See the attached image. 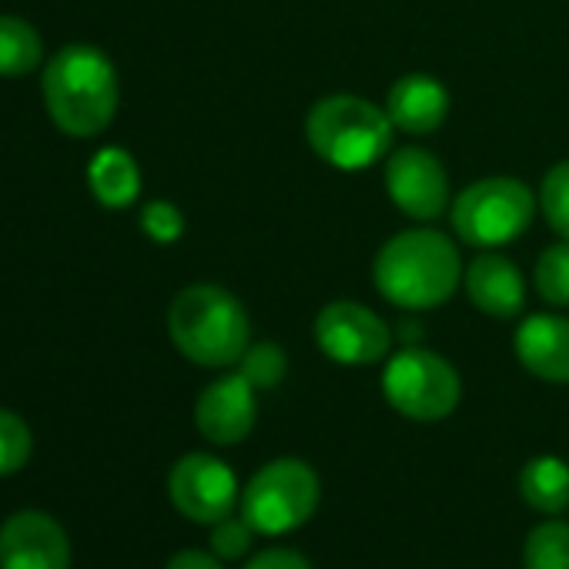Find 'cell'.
<instances>
[{
    "instance_id": "obj_5",
    "label": "cell",
    "mask_w": 569,
    "mask_h": 569,
    "mask_svg": "<svg viewBox=\"0 0 569 569\" xmlns=\"http://www.w3.org/2000/svg\"><path fill=\"white\" fill-rule=\"evenodd\" d=\"M536 208L539 198L526 181L509 174H489L466 184L452 198L449 221L462 244L476 251H499L529 231Z\"/></svg>"
},
{
    "instance_id": "obj_18",
    "label": "cell",
    "mask_w": 569,
    "mask_h": 569,
    "mask_svg": "<svg viewBox=\"0 0 569 569\" xmlns=\"http://www.w3.org/2000/svg\"><path fill=\"white\" fill-rule=\"evenodd\" d=\"M44 61L41 34L11 14H0V78H24Z\"/></svg>"
},
{
    "instance_id": "obj_19",
    "label": "cell",
    "mask_w": 569,
    "mask_h": 569,
    "mask_svg": "<svg viewBox=\"0 0 569 569\" xmlns=\"http://www.w3.org/2000/svg\"><path fill=\"white\" fill-rule=\"evenodd\" d=\"M532 284L549 309H569V238H559L539 251Z\"/></svg>"
},
{
    "instance_id": "obj_21",
    "label": "cell",
    "mask_w": 569,
    "mask_h": 569,
    "mask_svg": "<svg viewBox=\"0 0 569 569\" xmlns=\"http://www.w3.org/2000/svg\"><path fill=\"white\" fill-rule=\"evenodd\" d=\"M238 372L261 392L281 386L284 372H289V356L278 342H251L244 356L238 359Z\"/></svg>"
},
{
    "instance_id": "obj_13",
    "label": "cell",
    "mask_w": 569,
    "mask_h": 569,
    "mask_svg": "<svg viewBox=\"0 0 569 569\" xmlns=\"http://www.w3.org/2000/svg\"><path fill=\"white\" fill-rule=\"evenodd\" d=\"M512 352L519 366L552 386H569V319L556 312H539L519 322L512 336Z\"/></svg>"
},
{
    "instance_id": "obj_27",
    "label": "cell",
    "mask_w": 569,
    "mask_h": 569,
    "mask_svg": "<svg viewBox=\"0 0 569 569\" xmlns=\"http://www.w3.org/2000/svg\"><path fill=\"white\" fill-rule=\"evenodd\" d=\"M164 569H224L221 559L214 552H204V549H181L168 559Z\"/></svg>"
},
{
    "instance_id": "obj_1",
    "label": "cell",
    "mask_w": 569,
    "mask_h": 569,
    "mask_svg": "<svg viewBox=\"0 0 569 569\" xmlns=\"http://www.w3.org/2000/svg\"><path fill=\"white\" fill-rule=\"evenodd\" d=\"M462 274L459 244L429 224L392 234L372 261V284L379 296L406 312L446 306L462 284Z\"/></svg>"
},
{
    "instance_id": "obj_25",
    "label": "cell",
    "mask_w": 569,
    "mask_h": 569,
    "mask_svg": "<svg viewBox=\"0 0 569 569\" xmlns=\"http://www.w3.org/2000/svg\"><path fill=\"white\" fill-rule=\"evenodd\" d=\"M251 532H254V529H251L244 519L224 516V519L214 522V529H211V552H214L218 559H238V556L248 552Z\"/></svg>"
},
{
    "instance_id": "obj_14",
    "label": "cell",
    "mask_w": 569,
    "mask_h": 569,
    "mask_svg": "<svg viewBox=\"0 0 569 569\" xmlns=\"http://www.w3.org/2000/svg\"><path fill=\"white\" fill-rule=\"evenodd\" d=\"M469 302L492 319H516L526 309V278L519 264L499 251H479L462 274Z\"/></svg>"
},
{
    "instance_id": "obj_22",
    "label": "cell",
    "mask_w": 569,
    "mask_h": 569,
    "mask_svg": "<svg viewBox=\"0 0 569 569\" xmlns=\"http://www.w3.org/2000/svg\"><path fill=\"white\" fill-rule=\"evenodd\" d=\"M539 211L546 218V224L559 234L569 238V158L556 161L539 184Z\"/></svg>"
},
{
    "instance_id": "obj_8",
    "label": "cell",
    "mask_w": 569,
    "mask_h": 569,
    "mask_svg": "<svg viewBox=\"0 0 569 569\" xmlns=\"http://www.w3.org/2000/svg\"><path fill=\"white\" fill-rule=\"evenodd\" d=\"M316 346L339 366H379L392 356L396 332L389 322L362 302L336 299L316 316Z\"/></svg>"
},
{
    "instance_id": "obj_15",
    "label": "cell",
    "mask_w": 569,
    "mask_h": 569,
    "mask_svg": "<svg viewBox=\"0 0 569 569\" xmlns=\"http://www.w3.org/2000/svg\"><path fill=\"white\" fill-rule=\"evenodd\" d=\"M382 108H386L389 121L396 124V131L422 138L446 124V118L452 111V94L432 74H402L389 88Z\"/></svg>"
},
{
    "instance_id": "obj_16",
    "label": "cell",
    "mask_w": 569,
    "mask_h": 569,
    "mask_svg": "<svg viewBox=\"0 0 569 569\" xmlns=\"http://www.w3.org/2000/svg\"><path fill=\"white\" fill-rule=\"evenodd\" d=\"M88 184H91V194L104 208H128L141 194V168H138L131 151H124V148H101L91 158Z\"/></svg>"
},
{
    "instance_id": "obj_7",
    "label": "cell",
    "mask_w": 569,
    "mask_h": 569,
    "mask_svg": "<svg viewBox=\"0 0 569 569\" xmlns=\"http://www.w3.org/2000/svg\"><path fill=\"white\" fill-rule=\"evenodd\" d=\"M386 402L412 422H442L459 409L462 379L449 359L422 346H402L382 369Z\"/></svg>"
},
{
    "instance_id": "obj_20",
    "label": "cell",
    "mask_w": 569,
    "mask_h": 569,
    "mask_svg": "<svg viewBox=\"0 0 569 569\" xmlns=\"http://www.w3.org/2000/svg\"><path fill=\"white\" fill-rule=\"evenodd\" d=\"M526 569H569V522L549 519L526 536L522 546Z\"/></svg>"
},
{
    "instance_id": "obj_9",
    "label": "cell",
    "mask_w": 569,
    "mask_h": 569,
    "mask_svg": "<svg viewBox=\"0 0 569 569\" xmlns=\"http://www.w3.org/2000/svg\"><path fill=\"white\" fill-rule=\"evenodd\" d=\"M168 496L174 509L201 526H214L224 516L234 512L241 502L238 479L228 462H221L211 452H188L171 466L168 476Z\"/></svg>"
},
{
    "instance_id": "obj_6",
    "label": "cell",
    "mask_w": 569,
    "mask_h": 569,
    "mask_svg": "<svg viewBox=\"0 0 569 569\" xmlns=\"http://www.w3.org/2000/svg\"><path fill=\"white\" fill-rule=\"evenodd\" d=\"M319 472L302 459H274L261 466L241 492V519L258 536H284L306 526L319 509Z\"/></svg>"
},
{
    "instance_id": "obj_12",
    "label": "cell",
    "mask_w": 569,
    "mask_h": 569,
    "mask_svg": "<svg viewBox=\"0 0 569 569\" xmlns=\"http://www.w3.org/2000/svg\"><path fill=\"white\" fill-rule=\"evenodd\" d=\"M258 389L241 376L228 372L201 389L194 402V426L214 446H238L251 436L258 419Z\"/></svg>"
},
{
    "instance_id": "obj_3",
    "label": "cell",
    "mask_w": 569,
    "mask_h": 569,
    "mask_svg": "<svg viewBox=\"0 0 569 569\" xmlns=\"http://www.w3.org/2000/svg\"><path fill=\"white\" fill-rule=\"evenodd\" d=\"M168 336L188 362L201 369H228L238 366L251 346V322L228 289L201 281L171 299Z\"/></svg>"
},
{
    "instance_id": "obj_26",
    "label": "cell",
    "mask_w": 569,
    "mask_h": 569,
    "mask_svg": "<svg viewBox=\"0 0 569 569\" xmlns=\"http://www.w3.org/2000/svg\"><path fill=\"white\" fill-rule=\"evenodd\" d=\"M244 569H312V562L296 552V549H264V552H254Z\"/></svg>"
},
{
    "instance_id": "obj_2",
    "label": "cell",
    "mask_w": 569,
    "mask_h": 569,
    "mask_svg": "<svg viewBox=\"0 0 569 569\" xmlns=\"http://www.w3.org/2000/svg\"><path fill=\"white\" fill-rule=\"evenodd\" d=\"M44 104L54 124L71 138L101 134L121 101L111 58L91 44H68L44 64Z\"/></svg>"
},
{
    "instance_id": "obj_11",
    "label": "cell",
    "mask_w": 569,
    "mask_h": 569,
    "mask_svg": "<svg viewBox=\"0 0 569 569\" xmlns=\"http://www.w3.org/2000/svg\"><path fill=\"white\" fill-rule=\"evenodd\" d=\"M0 569H71L64 526L41 509L8 516L0 526Z\"/></svg>"
},
{
    "instance_id": "obj_10",
    "label": "cell",
    "mask_w": 569,
    "mask_h": 569,
    "mask_svg": "<svg viewBox=\"0 0 569 569\" xmlns=\"http://www.w3.org/2000/svg\"><path fill=\"white\" fill-rule=\"evenodd\" d=\"M386 191L392 204L419 224L442 218L452 204L449 171L429 148L419 144L396 148L386 158Z\"/></svg>"
},
{
    "instance_id": "obj_17",
    "label": "cell",
    "mask_w": 569,
    "mask_h": 569,
    "mask_svg": "<svg viewBox=\"0 0 569 569\" xmlns=\"http://www.w3.org/2000/svg\"><path fill=\"white\" fill-rule=\"evenodd\" d=\"M519 492L529 509L556 516L569 509V462L559 456H536L519 472Z\"/></svg>"
},
{
    "instance_id": "obj_24",
    "label": "cell",
    "mask_w": 569,
    "mask_h": 569,
    "mask_svg": "<svg viewBox=\"0 0 569 569\" xmlns=\"http://www.w3.org/2000/svg\"><path fill=\"white\" fill-rule=\"evenodd\" d=\"M141 231L158 244H174L184 234V214L178 204L158 198L141 208Z\"/></svg>"
},
{
    "instance_id": "obj_4",
    "label": "cell",
    "mask_w": 569,
    "mask_h": 569,
    "mask_svg": "<svg viewBox=\"0 0 569 569\" xmlns=\"http://www.w3.org/2000/svg\"><path fill=\"white\" fill-rule=\"evenodd\" d=\"M306 138L319 161L336 171H369L392 154L396 124L386 108L359 94H329L312 104Z\"/></svg>"
},
{
    "instance_id": "obj_23",
    "label": "cell",
    "mask_w": 569,
    "mask_h": 569,
    "mask_svg": "<svg viewBox=\"0 0 569 569\" xmlns=\"http://www.w3.org/2000/svg\"><path fill=\"white\" fill-rule=\"evenodd\" d=\"M31 449H34V436L28 422L18 412L0 409V479L24 469L31 459Z\"/></svg>"
}]
</instances>
